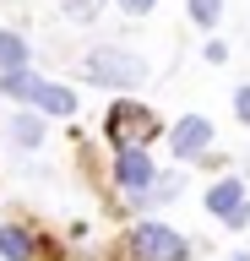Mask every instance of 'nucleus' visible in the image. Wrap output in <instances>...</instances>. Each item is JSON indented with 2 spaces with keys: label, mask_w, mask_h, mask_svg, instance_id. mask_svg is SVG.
Wrapping results in <instances>:
<instances>
[{
  "label": "nucleus",
  "mask_w": 250,
  "mask_h": 261,
  "mask_svg": "<svg viewBox=\"0 0 250 261\" xmlns=\"http://www.w3.org/2000/svg\"><path fill=\"white\" fill-rule=\"evenodd\" d=\"M103 136H109V147H152L163 136V120H158L142 98L120 93L115 103H109V114H103Z\"/></svg>",
  "instance_id": "3"
},
{
  "label": "nucleus",
  "mask_w": 250,
  "mask_h": 261,
  "mask_svg": "<svg viewBox=\"0 0 250 261\" xmlns=\"http://www.w3.org/2000/svg\"><path fill=\"white\" fill-rule=\"evenodd\" d=\"M180 191H185V174H174V169L163 174V169H158V179H152L147 191L131 196V207H158V201H169V196H180Z\"/></svg>",
  "instance_id": "10"
},
{
  "label": "nucleus",
  "mask_w": 250,
  "mask_h": 261,
  "mask_svg": "<svg viewBox=\"0 0 250 261\" xmlns=\"http://www.w3.org/2000/svg\"><path fill=\"white\" fill-rule=\"evenodd\" d=\"M27 60H33V44H27L22 33L0 28V71H17V65H27Z\"/></svg>",
  "instance_id": "11"
},
{
  "label": "nucleus",
  "mask_w": 250,
  "mask_h": 261,
  "mask_svg": "<svg viewBox=\"0 0 250 261\" xmlns=\"http://www.w3.org/2000/svg\"><path fill=\"white\" fill-rule=\"evenodd\" d=\"M76 71H82L87 87H120V93H131V87L147 82V60L136 49H125V44H93Z\"/></svg>",
  "instance_id": "2"
},
{
  "label": "nucleus",
  "mask_w": 250,
  "mask_h": 261,
  "mask_svg": "<svg viewBox=\"0 0 250 261\" xmlns=\"http://www.w3.org/2000/svg\"><path fill=\"white\" fill-rule=\"evenodd\" d=\"M0 93H6V98H17V103H27V109H38V114H49V120H71V114H76V87L38 76L33 65L0 71Z\"/></svg>",
  "instance_id": "1"
},
{
  "label": "nucleus",
  "mask_w": 250,
  "mask_h": 261,
  "mask_svg": "<svg viewBox=\"0 0 250 261\" xmlns=\"http://www.w3.org/2000/svg\"><path fill=\"white\" fill-rule=\"evenodd\" d=\"M6 136H11V147H22V152H27V147H44V136H49V130H44V114L38 109H27V103H22V114H11V125H6Z\"/></svg>",
  "instance_id": "8"
},
{
  "label": "nucleus",
  "mask_w": 250,
  "mask_h": 261,
  "mask_svg": "<svg viewBox=\"0 0 250 261\" xmlns=\"http://www.w3.org/2000/svg\"><path fill=\"white\" fill-rule=\"evenodd\" d=\"M125 250H131V261H190V245H185L180 228L158 223V218H142V223H131V234H125Z\"/></svg>",
  "instance_id": "4"
},
{
  "label": "nucleus",
  "mask_w": 250,
  "mask_h": 261,
  "mask_svg": "<svg viewBox=\"0 0 250 261\" xmlns=\"http://www.w3.org/2000/svg\"><path fill=\"white\" fill-rule=\"evenodd\" d=\"M33 256H38L33 228H22V223H0V261H33Z\"/></svg>",
  "instance_id": "9"
},
{
  "label": "nucleus",
  "mask_w": 250,
  "mask_h": 261,
  "mask_svg": "<svg viewBox=\"0 0 250 261\" xmlns=\"http://www.w3.org/2000/svg\"><path fill=\"white\" fill-rule=\"evenodd\" d=\"M207 218H217V223H229V228L250 223V191H245L239 174H223L217 185H207Z\"/></svg>",
  "instance_id": "5"
},
{
  "label": "nucleus",
  "mask_w": 250,
  "mask_h": 261,
  "mask_svg": "<svg viewBox=\"0 0 250 261\" xmlns=\"http://www.w3.org/2000/svg\"><path fill=\"white\" fill-rule=\"evenodd\" d=\"M115 6H120V11H125V16H147L152 6H158V0H115Z\"/></svg>",
  "instance_id": "15"
},
{
  "label": "nucleus",
  "mask_w": 250,
  "mask_h": 261,
  "mask_svg": "<svg viewBox=\"0 0 250 261\" xmlns=\"http://www.w3.org/2000/svg\"><path fill=\"white\" fill-rule=\"evenodd\" d=\"M234 114H239V125H250V82L234 87Z\"/></svg>",
  "instance_id": "14"
},
{
  "label": "nucleus",
  "mask_w": 250,
  "mask_h": 261,
  "mask_svg": "<svg viewBox=\"0 0 250 261\" xmlns=\"http://www.w3.org/2000/svg\"><path fill=\"white\" fill-rule=\"evenodd\" d=\"M98 11H103V0H66V16H71V22H93Z\"/></svg>",
  "instance_id": "13"
},
{
  "label": "nucleus",
  "mask_w": 250,
  "mask_h": 261,
  "mask_svg": "<svg viewBox=\"0 0 250 261\" xmlns=\"http://www.w3.org/2000/svg\"><path fill=\"white\" fill-rule=\"evenodd\" d=\"M234 261H250V250H245V256H234Z\"/></svg>",
  "instance_id": "16"
},
{
  "label": "nucleus",
  "mask_w": 250,
  "mask_h": 261,
  "mask_svg": "<svg viewBox=\"0 0 250 261\" xmlns=\"http://www.w3.org/2000/svg\"><path fill=\"white\" fill-rule=\"evenodd\" d=\"M152 179H158V163L147 158V147H115V185H120L125 201L142 196Z\"/></svg>",
  "instance_id": "6"
},
{
  "label": "nucleus",
  "mask_w": 250,
  "mask_h": 261,
  "mask_svg": "<svg viewBox=\"0 0 250 261\" xmlns=\"http://www.w3.org/2000/svg\"><path fill=\"white\" fill-rule=\"evenodd\" d=\"M207 147H212V120H207V114H185V120H174V130H169V152H174L180 163L207 158Z\"/></svg>",
  "instance_id": "7"
},
{
  "label": "nucleus",
  "mask_w": 250,
  "mask_h": 261,
  "mask_svg": "<svg viewBox=\"0 0 250 261\" xmlns=\"http://www.w3.org/2000/svg\"><path fill=\"white\" fill-rule=\"evenodd\" d=\"M217 16H223V0H190V22L196 28H217Z\"/></svg>",
  "instance_id": "12"
}]
</instances>
